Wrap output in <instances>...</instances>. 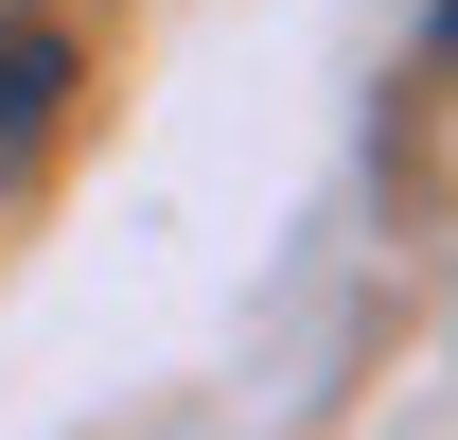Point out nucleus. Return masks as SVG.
Instances as JSON below:
<instances>
[{"label": "nucleus", "mask_w": 458, "mask_h": 440, "mask_svg": "<svg viewBox=\"0 0 458 440\" xmlns=\"http://www.w3.org/2000/svg\"><path fill=\"white\" fill-rule=\"evenodd\" d=\"M54 106H71V36H36V18H0V176L54 141Z\"/></svg>", "instance_id": "1"}]
</instances>
